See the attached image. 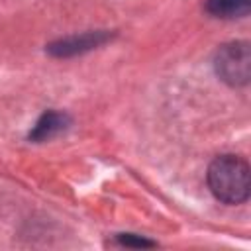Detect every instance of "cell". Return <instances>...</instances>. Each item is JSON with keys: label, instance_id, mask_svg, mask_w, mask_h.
<instances>
[{"label": "cell", "instance_id": "obj_2", "mask_svg": "<svg viewBox=\"0 0 251 251\" xmlns=\"http://www.w3.org/2000/svg\"><path fill=\"white\" fill-rule=\"evenodd\" d=\"M218 76L231 84V86H241L249 82L251 76V51L249 43L245 41H233L226 43L218 49L216 61H214Z\"/></svg>", "mask_w": 251, "mask_h": 251}, {"label": "cell", "instance_id": "obj_4", "mask_svg": "<svg viewBox=\"0 0 251 251\" xmlns=\"http://www.w3.org/2000/svg\"><path fill=\"white\" fill-rule=\"evenodd\" d=\"M206 8L216 18H239L251 8V0H208Z\"/></svg>", "mask_w": 251, "mask_h": 251}, {"label": "cell", "instance_id": "obj_1", "mask_svg": "<svg viewBox=\"0 0 251 251\" xmlns=\"http://www.w3.org/2000/svg\"><path fill=\"white\" fill-rule=\"evenodd\" d=\"M208 186L212 194L226 204H241L249 198V165L237 155H222L208 169Z\"/></svg>", "mask_w": 251, "mask_h": 251}, {"label": "cell", "instance_id": "obj_3", "mask_svg": "<svg viewBox=\"0 0 251 251\" xmlns=\"http://www.w3.org/2000/svg\"><path fill=\"white\" fill-rule=\"evenodd\" d=\"M67 127V116L59 114V112H45L39 122L35 124L33 131L29 133V139L33 141H45L53 135H57L59 131H63Z\"/></svg>", "mask_w": 251, "mask_h": 251}, {"label": "cell", "instance_id": "obj_5", "mask_svg": "<svg viewBox=\"0 0 251 251\" xmlns=\"http://www.w3.org/2000/svg\"><path fill=\"white\" fill-rule=\"evenodd\" d=\"M122 245H129V247H151L153 243L151 241H145V239H139V237H131L129 233L127 235H120L118 237Z\"/></svg>", "mask_w": 251, "mask_h": 251}]
</instances>
